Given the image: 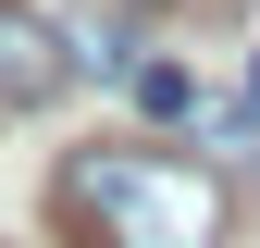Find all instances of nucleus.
<instances>
[{"label": "nucleus", "mask_w": 260, "mask_h": 248, "mask_svg": "<svg viewBox=\"0 0 260 248\" xmlns=\"http://www.w3.org/2000/svg\"><path fill=\"white\" fill-rule=\"evenodd\" d=\"M124 13H174V0H124Z\"/></svg>", "instance_id": "nucleus-6"}, {"label": "nucleus", "mask_w": 260, "mask_h": 248, "mask_svg": "<svg viewBox=\"0 0 260 248\" xmlns=\"http://www.w3.org/2000/svg\"><path fill=\"white\" fill-rule=\"evenodd\" d=\"M62 38H75V75H137V50H124L112 25H62Z\"/></svg>", "instance_id": "nucleus-4"}, {"label": "nucleus", "mask_w": 260, "mask_h": 248, "mask_svg": "<svg viewBox=\"0 0 260 248\" xmlns=\"http://www.w3.org/2000/svg\"><path fill=\"white\" fill-rule=\"evenodd\" d=\"M62 87H75V38H62L50 13H25V0H0V124L50 112Z\"/></svg>", "instance_id": "nucleus-2"}, {"label": "nucleus", "mask_w": 260, "mask_h": 248, "mask_svg": "<svg viewBox=\"0 0 260 248\" xmlns=\"http://www.w3.org/2000/svg\"><path fill=\"white\" fill-rule=\"evenodd\" d=\"M50 224L75 248H223L236 236V174L199 162V149L87 137L50 162Z\"/></svg>", "instance_id": "nucleus-1"}, {"label": "nucleus", "mask_w": 260, "mask_h": 248, "mask_svg": "<svg viewBox=\"0 0 260 248\" xmlns=\"http://www.w3.org/2000/svg\"><path fill=\"white\" fill-rule=\"evenodd\" d=\"M124 87H137V112H149V124H186V112H199V87H186V62H137Z\"/></svg>", "instance_id": "nucleus-3"}, {"label": "nucleus", "mask_w": 260, "mask_h": 248, "mask_svg": "<svg viewBox=\"0 0 260 248\" xmlns=\"http://www.w3.org/2000/svg\"><path fill=\"white\" fill-rule=\"evenodd\" d=\"M236 100H248V112H260V50H248V87H236Z\"/></svg>", "instance_id": "nucleus-5"}]
</instances>
